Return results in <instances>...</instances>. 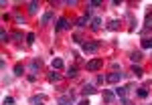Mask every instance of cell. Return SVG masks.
<instances>
[{
	"label": "cell",
	"mask_w": 152,
	"mask_h": 105,
	"mask_svg": "<svg viewBox=\"0 0 152 105\" xmlns=\"http://www.w3.org/2000/svg\"><path fill=\"white\" fill-rule=\"evenodd\" d=\"M65 75H67V77H69V79H75V77H77V67H69V69H67V73H65Z\"/></svg>",
	"instance_id": "cell-17"
},
{
	"label": "cell",
	"mask_w": 152,
	"mask_h": 105,
	"mask_svg": "<svg viewBox=\"0 0 152 105\" xmlns=\"http://www.w3.org/2000/svg\"><path fill=\"white\" fill-rule=\"evenodd\" d=\"M77 105H89V101H87V99H83V101H79Z\"/></svg>",
	"instance_id": "cell-35"
},
{
	"label": "cell",
	"mask_w": 152,
	"mask_h": 105,
	"mask_svg": "<svg viewBox=\"0 0 152 105\" xmlns=\"http://www.w3.org/2000/svg\"><path fill=\"white\" fill-rule=\"evenodd\" d=\"M43 101H47V97H45V95H35V97H31V103H33V105L43 103Z\"/></svg>",
	"instance_id": "cell-11"
},
{
	"label": "cell",
	"mask_w": 152,
	"mask_h": 105,
	"mask_svg": "<svg viewBox=\"0 0 152 105\" xmlns=\"http://www.w3.org/2000/svg\"><path fill=\"white\" fill-rule=\"evenodd\" d=\"M122 77H124V73H118V71H114V73L105 75V81H107V83H120V81H122Z\"/></svg>",
	"instance_id": "cell-4"
},
{
	"label": "cell",
	"mask_w": 152,
	"mask_h": 105,
	"mask_svg": "<svg viewBox=\"0 0 152 105\" xmlns=\"http://www.w3.org/2000/svg\"><path fill=\"white\" fill-rule=\"evenodd\" d=\"M114 99H116V95L112 93V91H104V101L105 103H114Z\"/></svg>",
	"instance_id": "cell-8"
},
{
	"label": "cell",
	"mask_w": 152,
	"mask_h": 105,
	"mask_svg": "<svg viewBox=\"0 0 152 105\" xmlns=\"http://www.w3.org/2000/svg\"><path fill=\"white\" fill-rule=\"evenodd\" d=\"M73 43H77V45H83L85 41L81 38V35H75V36H73Z\"/></svg>",
	"instance_id": "cell-27"
},
{
	"label": "cell",
	"mask_w": 152,
	"mask_h": 105,
	"mask_svg": "<svg viewBox=\"0 0 152 105\" xmlns=\"http://www.w3.org/2000/svg\"><path fill=\"white\" fill-rule=\"evenodd\" d=\"M87 22H89V20H87L85 16H79V18L75 20V26H77V28H85V26H87Z\"/></svg>",
	"instance_id": "cell-7"
},
{
	"label": "cell",
	"mask_w": 152,
	"mask_h": 105,
	"mask_svg": "<svg viewBox=\"0 0 152 105\" xmlns=\"http://www.w3.org/2000/svg\"><path fill=\"white\" fill-rule=\"evenodd\" d=\"M128 89H130L128 85H126V87H118V89H116V95H118V97H124V95L128 93Z\"/></svg>",
	"instance_id": "cell-18"
},
{
	"label": "cell",
	"mask_w": 152,
	"mask_h": 105,
	"mask_svg": "<svg viewBox=\"0 0 152 105\" xmlns=\"http://www.w3.org/2000/svg\"><path fill=\"white\" fill-rule=\"evenodd\" d=\"M120 105H130V99L128 97H122V99H120Z\"/></svg>",
	"instance_id": "cell-30"
},
{
	"label": "cell",
	"mask_w": 152,
	"mask_h": 105,
	"mask_svg": "<svg viewBox=\"0 0 152 105\" xmlns=\"http://www.w3.org/2000/svg\"><path fill=\"white\" fill-rule=\"evenodd\" d=\"M41 67H43V61L41 59H33L31 61V71H39Z\"/></svg>",
	"instance_id": "cell-6"
},
{
	"label": "cell",
	"mask_w": 152,
	"mask_h": 105,
	"mask_svg": "<svg viewBox=\"0 0 152 105\" xmlns=\"http://www.w3.org/2000/svg\"><path fill=\"white\" fill-rule=\"evenodd\" d=\"M138 97H140V99H146V97H148V89H146V87H140V89H138Z\"/></svg>",
	"instance_id": "cell-22"
},
{
	"label": "cell",
	"mask_w": 152,
	"mask_h": 105,
	"mask_svg": "<svg viewBox=\"0 0 152 105\" xmlns=\"http://www.w3.org/2000/svg\"><path fill=\"white\" fill-rule=\"evenodd\" d=\"M14 75H16V77H23V75H24V67L20 65V63L14 65Z\"/></svg>",
	"instance_id": "cell-12"
},
{
	"label": "cell",
	"mask_w": 152,
	"mask_h": 105,
	"mask_svg": "<svg viewBox=\"0 0 152 105\" xmlns=\"http://www.w3.org/2000/svg\"><path fill=\"white\" fill-rule=\"evenodd\" d=\"M14 103V99L12 97H4V105H12Z\"/></svg>",
	"instance_id": "cell-29"
},
{
	"label": "cell",
	"mask_w": 152,
	"mask_h": 105,
	"mask_svg": "<svg viewBox=\"0 0 152 105\" xmlns=\"http://www.w3.org/2000/svg\"><path fill=\"white\" fill-rule=\"evenodd\" d=\"M14 18H16V24H24V18H23V16H20V14H16Z\"/></svg>",
	"instance_id": "cell-28"
},
{
	"label": "cell",
	"mask_w": 152,
	"mask_h": 105,
	"mask_svg": "<svg viewBox=\"0 0 152 105\" xmlns=\"http://www.w3.org/2000/svg\"><path fill=\"white\" fill-rule=\"evenodd\" d=\"M104 67V61L102 59H91V61H87V71H99Z\"/></svg>",
	"instance_id": "cell-2"
},
{
	"label": "cell",
	"mask_w": 152,
	"mask_h": 105,
	"mask_svg": "<svg viewBox=\"0 0 152 105\" xmlns=\"http://www.w3.org/2000/svg\"><path fill=\"white\" fill-rule=\"evenodd\" d=\"M91 28H94V30H99V28H102V18H97V16H95V18H91Z\"/></svg>",
	"instance_id": "cell-10"
},
{
	"label": "cell",
	"mask_w": 152,
	"mask_h": 105,
	"mask_svg": "<svg viewBox=\"0 0 152 105\" xmlns=\"http://www.w3.org/2000/svg\"><path fill=\"white\" fill-rule=\"evenodd\" d=\"M81 93H83V95H94V93H95V87L91 85V83H87V85H83Z\"/></svg>",
	"instance_id": "cell-5"
},
{
	"label": "cell",
	"mask_w": 152,
	"mask_h": 105,
	"mask_svg": "<svg viewBox=\"0 0 152 105\" xmlns=\"http://www.w3.org/2000/svg\"><path fill=\"white\" fill-rule=\"evenodd\" d=\"M0 38H2V43H10L12 35H8V33H6V30H2V33H0Z\"/></svg>",
	"instance_id": "cell-21"
},
{
	"label": "cell",
	"mask_w": 152,
	"mask_h": 105,
	"mask_svg": "<svg viewBox=\"0 0 152 105\" xmlns=\"http://www.w3.org/2000/svg\"><path fill=\"white\" fill-rule=\"evenodd\" d=\"M132 75H134V77H138V79H140L142 75H144V71H142V67H136V65H134V67H132Z\"/></svg>",
	"instance_id": "cell-16"
},
{
	"label": "cell",
	"mask_w": 152,
	"mask_h": 105,
	"mask_svg": "<svg viewBox=\"0 0 152 105\" xmlns=\"http://www.w3.org/2000/svg\"><path fill=\"white\" fill-rule=\"evenodd\" d=\"M99 4H102L99 0H91V2H89V6H91V8H95V6H99Z\"/></svg>",
	"instance_id": "cell-32"
},
{
	"label": "cell",
	"mask_w": 152,
	"mask_h": 105,
	"mask_svg": "<svg viewBox=\"0 0 152 105\" xmlns=\"http://www.w3.org/2000/svg\"><path fill=\"white\" fill-rule=\"evenodd\" d=\"M35 33H28V35H26V43H28V45H33V43H35Z\"/></svg>",
	"instance_id": "cell-24"
},
{
	"label": "cell",
	"mask_w": 152,
	"mask_h": 105,
	"mask_svg": "<svg viewBox=\"0 0 152 105\" xmlns=\"http://www.w3.org/2000/svg\"><path fill=\"white\" fill-rule=\"evenodd\" d=\"M39 10V2H28V14H37Z\"/></svg>",
	"instance_id": "cell-15"
},
{
	"label": "cell",
	"mask_w": 152,
	"mask_h": 105,
	"mask_svg": "<svg viewBox=\"0 0 152 105\" xmlns=\"http://www.w3.org/2000/svg\"><path fill=\"white\" fill-rule=\"evenodd\" d=\"M81 51L83 53H87V55H94L99 51V41H85L81 45Z\"/></svg>",
	"instance_id": "cell-1"
},
{
	"label": "cell",
	"mask_w": 152,
	"mask_h": 105,
	"mask_svg": "<svg viewBox=\"0 0 152 105\" xmlns=\"http://www.w3.org/2000/svg\"><path fill=\"white\" fill-rule=\"evenodd\" d=\"M130 59L136 63V61H142V51H132L130 53Z\"/></svg>",
	"instance_id": "cell-14"
},
{
	"label": "cell",
	"mask_w": 152,
	"mask_h": 105,
	"mask_svg": "<svg viewBox=\"0 0 152 105\" xmlns=\"http://www.w3.org/2000/svg\"><path fill=\"white\" fill-rule=\"evenodd\" d=\"M105 81V75H97V83H104Z\"/></svg>",
	"instance_id": "cell-34"
},
{
	"label": "cell",
	"mask_w": 152,
	"mask_h": 105,
	"mask_svg": "<svg viewBox=\"0 0 152 105\" xmlns=\"http://www.w3.org/2000/svg\"><path fill=\"white\" fill-rule=\"evenodd\" d=\"M65 4H67V6H77V4H79V2H77V0H67V2H65Z\"/></svg>",
	"instance_id": "cell-31"
},
{
	"label": "cell",
	"mask_w": 152,
	"mask_h": 105,
	"mask_svg": "<svg viewBox=\"0 0 152 105\" xmlns=\"http://www.w3.org/2000/svg\"><path fill=\"white\" fill-rule=\"evenodd\" d=\"M26 79H28V81H31V83H35V81H37V75H35V73H33V75H28Z\"/></svg>",
	"instance_id": "cell-33"
},
{
	"label": "cell",
	"mask_w": 152,
	"mask_h": 105,
	"mask_svg": "<svg viewBox=\"0 0 152 105\" xmlns=\"http://www.w3.org/2000/svg\"><path fill=\"white\" fill-rule=\"evenodd\" d=\"M51 20H53V12L49 10V12H45V14H43V18H41V24H49Z\"/></svg>",
	"instance_id": "cell-9"
},
{
	"label": "cell",
	"mask_w": 152,
	"mask_h": 105,
	"mask_svg": "<svg viewBox=\"0 0 152 105\" xmlns=\"http://www.w3.org/2000/svg\"><path fill=\"white\" fill-rule=\"evenodd\" d=\"M142 49H152V38L144 36V38H142Z\"/></svg>",
	"instance_id": "cell-20"
},
{
	"label": "cell",
	"mask_w": 152,
	"mask_h": 105,
	"mask_svg": "<svg viewBox=\"0 0 152 105\" xmlns=\"http://www.w3.org/2000/svg\"><path fill=\"white\" fill-rule=\"evenodd\" d=\"M63 67V61L61 59H53V69H61Z\"/></svg>",
	"instance_id": "cell-23"
},
{
	"label": "cell",
	"mask_w": 152,
	"mask_h": 105,
	"mask_svg": "<svg viewBox=\"0 0 152 105\" xmlns=\"http://www.w3.org/2000/svg\"><path fill=\"white\" fill-rule=\"evenodd\" d=\"M69 105H71V103H69Z\"/></svg>",
	"instance_id": "cell-36"
},
{
	"label": "cell",
	"mask_w": 152,
	"mask_h": 105,
	"mask_svg": "<svg viewBox=\"0 0 152 105\" xmlns=\"http://www.w3.org/2000/svg\"><path fill=\"white\" fill-rule=\"evenodd\" d=\"M120 28V20H110V24H107V30H118Z\"/></svg>",
	"instance_id": "cell-19"
},
{
	"label": "cell",
	"mask_w": 152,
	"mask_h": 105,
	"mask_svg": "<svg viewBox=\"0 0 152 105\" xmlns=\"http://www.w3.org/2000/svg\"><path fill=\"white\" fill-rule=\"evenodd\" d=\"M12 38H14V41H20V38H23V33H20V30H14V33H12Z\"/></svg>",
	"instance_id": "cell-26"
},
{
	"label": "cell",
	"mask_w": 152,
	"mask_h": 105,
	"mask_svg": "<svg viewBox=\"0 0 152 105\" xmlns=\"http://www.w3.org/2000/svg\"><path fill=\"white\" fill-rule=\"evenodd\" d=\"M49 81H51V83H59V81H61V75L55 73V69H53V73H49Z\"/></svg>",
	"instance_id": "cell-13"
},
{
	"label": "cell",
	"mask_w": 152,
	"mask_h": 105,
	"mask_svg": "<svg viewBox=\"0 0 152 105\" xmlns=\"http://www.w3.org/2000/svg\"><path fill=\"white\" fill-rule=\"evenodd\" d=\"M69 99H71V97H59L57 103H59V105H69Z\"/></svg>",
	"instance_id": "cell-25"
},
{
	"label": "cell",
	"mask_w": 152,
	"mask_h": 105,
	"mask_svg": "<svg viewBox=\"0 0 152 105\" xmlns=\"http://www.w3.org/2000/svg\"><path fill=\"white\" fill-rule=\"evenodd\" d=\"M69 26H71V24H69V20H67L65 16H61V18L57 20V24H55V30H57V33H61V30H67Z\"/></svg>",
	"instance_id": "cell-3"
}]
</instances>
